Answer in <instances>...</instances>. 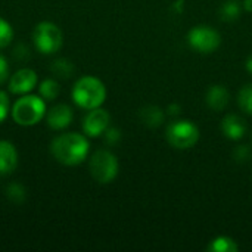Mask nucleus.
Here are the masks:
<instances>
[{
	"label": "nucleus",
	"mask_w": 252,
	"mask_h": 252,
	"mask_svg": "<svg viewBox=\"0 0 252 252\" xmlns=\"http://www.w3.org/2000/svg\"><path fill=\"white\" fill-rule=\"evenodd\" d=\"M233 157H235V159L239 161V162L247 161V159L250 158V148H248V146H239V148L235 151Z\"/></svg>",
	"instance_id": "5701e85b"
},
{
	"label": "nucleus",
	"mask_w": 252,
	"mask_h": 252,
	"mask_svg": "<svg viewBox=\"0 0 252 252\" xmlns=\"http://www.w3.org/2000/svg\"><path fill=\"white\" fill-rule=\"evenodd\" d=\"M71 121H72V109L65 103L55 105L47 112V124L53 130H62L68 127Z\"/></svg>",
	"instance_id": "9d476101"
},
{
	"label": "nucleus",
	"mask_w": 252,
	"mask_h": 252,
	"mask_svg": "<svg viewBox=\"0 0 252 252\" xmlns=\"http://www.w3.org/2000/svg\"><path fill=\"white\" fill-rule=\"evenodd\" d=\"M37 84V74L30 68H22L16 71L9 81V90L15 94H27Z\"/></svg>",
	"instance_id": "1a4fd4ad"
},
{
	"label": "nucleus",
	"mask_w": 252,
	"mask_h": 252,
	"mask_svg": "<svg viewBox=\"0 0 252 252\" xmlns=\"http://www.w3.org/2000/svg\"><path fill=\"white\" fill-rule=\"evenodd\" d=\"M239 106L247 114H252V84L245 86L239 92Z\"/></svg>",
	"instance_id": "aec40b11"
},
{
	"label": "nucleus",
	"mask_w": 252,
	"mask_h": 252,
	"mask_svg": "<svg viewBox=\"0 0 252 252\" xmlns=\"http://www.w3.org/2000/svg\"><path fill=\"white\" fill-rule=\"evenodd\" d=\"M52 72L58 77H62V78H66L69 77L72 72H74V66L69 61L66 59H58L53 62L52 65Z\"/></svg>",
	"instance_id": "a211bd4d"
},
{
	"label": "nucleus",
	"mask_w": 252,
	"mask_h": 252,
	"mask_svg": "<svg viewBox=\"0 0 252 252\" xmlns=\"http://www.w3.org/2000/svg\"><path fill=\"white\" fill-rule=\"evenodd\" d=\"M9 114V97L4 92L0 90V123L6 120Z\"/></svg>",
	"instance_id": "4be33fe9"
},
{
	"label": "nucleus",
	"mask_w": 252,
	"mask_h": 252,
	"mask_svg": "<svg viewBox=\"0 0 252 252\" xmlns=\"http://www.w3.org/2000/svg\"><path fill=\"white\" fill-rule=\"evenodd\" d=\"M16 165H18V152L15 146L7 140H0V176L13 173Z\"/></svg>",
	"instance_id": "9b49d317"
},
{
	"label": "nucleus",
	"mask_w": 252,
	"mask_h": 252,
	"mask_svg": "<svg viewBox=\"0 0 252 252\" xmlns=\"http://www.w3.org/2000/svg\"><path fill=\"white\" fill-rule=\"evenodd\" d=\"M198 139V127L188 120L174 121L167 127V140L177 149H189L196 145Z\"/></svg>",
	"instance_id": "39448f33"
},
{
	"label": "nucleus",
	"mask_w": 252,
	"mask_h": 252,
	"mask_svg": "<svg viewBox=\"0 0 252 252\" xmlns=\"http://www.w3.org/2000/svg\"><path fill=\"white\" fill-rule=\"evenodd\" d=\"M32 38L38 52L50 55L61 49L62 32L58 25L52 22H40L32 32Z\"/></svg>",
	"instance_id": "423d86ee"
},
{
	"label": "nucleus",
	"mask_w": 252,
	"mask_h": 252,
	"mask_svg": "<svg viewBox=\"0 0 252 252\" xmlns=\"http://www.w3.org/2000/svg\"><path fill=\"white\" fill-rule=\"evenodd\" d=\"M120 137H121L120 130H117V128H106V131H105V139H106L108 143H117V142L120 140Z\"/></svg>",
	"instance_id": "393cba45"
},
{
	"label": "nucleus",
	"mask_w": 252,
	"mask_h": 252,
	"mask_svg": "<svg viewBox=\"0 0 252 252\" xmlns=\"http://www.w3.org/2000/svg\"><path fill=\"white\" fill-rule=\"evenodd\" d=\"M50 152L58 162L63 165H77L86 159L89 154V142L83 134L65 133L53 139Z\"/></svg>",
	"instance_id": "f257e3e1"
},
{
	"label": "nucleus",
	"mask_w": 252,
	"mask_h": 252,
	"mask_svg": "<svg viewBox=\"0 0 252 252\" xmlns=\"http://www.w3.org/2000/svg\"><path fill=\"white\" fill-rule=\"evenodd\" d=\"M90 174L102 185L111 183L118 174V159L109 151H97L90 158Z\"/></svg>",
	"instance_id": "20e7f679"
},
{
	"label": "nucleus",
	"mask_w": 252,
	"mask_h": 252,
	"mask_svg": "<svg viewBox=\"0 0 252 252\" xmlns=\"http://www.w3.org/2000/svg\"><path fill=\"white\" fill-rule=\"evenodd\" d=\"M140 120L148 127H158L164 123V112L158 106H146L140 111Z\"/></svg>",
	"instance_id": "4468645a"
},
{
	"label": "nucleus",
	"mask_w": 252,
	"mask_h": 252,
	"mask_svg": "<svg viewBox=\"0 0 252 252\" xmlns=\"http://www.w3.org/2000/svg\"><path fill=\"white\" fill-rule=\"evenodd\" d=\"M230 94L224 86H211L207 92V103L214 111H223L229 103Z\"/></svg>",
	"instance_id": "ddd939ff"
},
{
	"label": "nucleus",
	"mask_w": 252,
	"mask_h": 252,
	"mask_svg": "<svg viewBox=\"0 0 252 252\" xmlns=\"http://www.w3.org/2000/svg\"><path fill=\"white\" fill-rule=\"evenodd\" d=\"M179 109H180L179 105H171V106H168V112H170L171 115H177V114H179Z\"/></svg>",
	"instance_id": "a878e982"
},
{
	"label": "nucleus",
	"mask_w": 252,
	"mask_h": 252,
	"mask_svg": "<svg viewBox=\"0 0 252 252\" xmlns=\"http://www.w3.org/2000/svg\"><path fill=\"white\" fill-rule=\"evenodd\" d=\"M6 195H7V198H9L12 202L21 204V202H24V199H25V189H24V186L19 185V183H12V185H9V186L6 188Z\"/></svg>",
	"instance_id": "6ab92c4d"
},
{
	"label": "nucleus",
	"mask_w": 252,
	"mask_h": 252,
	"mask_svg": "<svg viewBox=\"0 0 252 252\" xmlns=\"http://www.w3.org/2000/svg\"><path fill=\"white\" fill-rule=\"evenodd\" d=\"M241 13V3L236 0H227L220 7V16L223 21H235L239 18Z\"/></svg>",
	"instance_id": "2eb2a0df"
},
{
	"label": "nucleus",
	"mask_w": 252,
	"mask_h": 252,
	"mask_svg": "<svg viewBox=\"0 0 252 252\" xmlns=\"http://www.w3.org/2000/svg\"><path fill=\"white\" fill-rule=\"evenodd\" d=\"M188 41L190 47L199 53H211L220 46L221 37L214 28L208 25H198L189 31Z\"/></svg>",
	"instance_id": "0eeeda50"
},
{
	"label": "nucleus",
	"mask_w": 252,
	"mask_h": 252,
	"mask_svg": "<svg viewBox=\"0 0 252 252\" xmlns=\"http://www.w3.org/2000/svg\"><path fill=\"white\" fill-rule=\"evenodd\" d=\"M244 7H245V10L252 12V0H245L244 1Z\"/></svg>",
	"instance_id": "bb28decb"
},
{
	"label": "nucleus",
	"mask_w": 252,
	"mask_h": 252,
	"mask_svg": "<svg viewBox=\"0 0 252 252\" xmlns=\"http://www.w3.org/2000/svg\"><path fill=\"white\" fill-rule=\"evenodd\" d=\"M208 250L213 252H235L238 251V245L230 238L220 236V238L213 241V244L210 245Z\"/></svg>",
	"instance_id": "dca6fc26"
},
{
	"label": "nucleus",
	"mask_w": 252,
	"mask_h": 252,
	"mask_svg": "<svg viewBox=\"0 0 252 252\" xmlns=\"http://www.w3.org/2000/svg\"><path fill=\"white\" fill-rule=\"evenodd\" d=\"M106 97L105 84L96 77H81L72 89V99L74 102L84 109H94L99 108Z\"/></svg>",
	"instance_id": "f03ea898"
},
{
	"label": "nucleus",
	"mask_w": 252,
	"mask_h": 252,
	"mask_svg": "<svg viewBox=\"0 0 252 252\" xmlns=\"http://www.w3.org/2000/svg\"><path fill=\"white\" fill-rule=\"evenodd\" d=\"M46 115V102L41 96L27 94L18 99L12 106V118L19 126H34Z\"/></svg>",
	"instance_id": "7ed1b4c3"
},
{
	"label": "nucleus",
	"mask_w": 252,
	"mask_h": 252,
	"mask_svg": "<svg viewBox=\"0 0 252 252\" xmlns=\"http://www.w3.org/2000/svg\"><path fill=\"white\" fill-rule=\"evenodd\" d=\"M9 78V65L3 55H0V84Z\"/></svg>",
	"instance_id": "b1692460"
},
{
	"label": "nucleus",
	"mask_w": 252,
	"mask_h": 252,
	"mask_svg": "<svg viewBox=\"0 0 252 252\" xmlns=\"http://www.w3.org/2000/svg\"><path fill=\"white\" fill-rule=\"evenodd\" d=\"M12 38H13V30L10 24L6 19L0 18V49L6 47L12 41Z\"/></svg>",
	"instance_id": "412c9836"
},
{
	"label": "nucleus",
	"mask_w": 252,
	"mask_h": 252,
	"mask_svg": "<svg viewBox=\"0 0 252 252\" xmlns=\"http://www.w3.org/2000/svg\"><path fill=\"white\" fill-rule=\"evenodd\" d=\"M109 114L105 109L94 108L90 109V112L86 115L84 123H83V130L87 136L90 137H97L103 134L109 126Z\"/></svg>",
	"instance_id": "6e6552de"
},
{
	"label": "nucleus",
	"mask_w": 252,
	"mask_h": 252,
	"mask_svg": "<svg viewBox=\"0 0 252 252\" xmlns=\"http://www.w3.org/2000/svg\"><path fill=\"white\" fill-rule=\"evenodd\" d=\"M221 130L226 137H229L232 140H239L247 133V124L241 117L230 114V115L224 117V120L221 123Z\"/></svg>",
	"instance_id": "f8f14e48"
},
{
	"label": "nucleus",
	"mask_w": 252,
	"mask_h": 252,
	"mask_svg": "<svg viewBox=\"0 0 252 252\" xmlns=\"http://www.w3.org/2000/svg\"><path fill=\"white\" fill-rule=\"evenodd\" d=\"M40 96L44 100H53L59 94V84L55 80H44L38 87Z\"/></svg>",
	"instance_id": "f3484780"
},
{
	"label": "nucleus",
	"mask_w": 252,
	"mask_h": 252,
	"mask_svg": "<svg viewBox=\"0 0 252 252\" xmlns=\"http://www.w3.org/2000/svg\"><path fill=\"white\" fill-rule=\"evenodd\" d=\"M247 69L252 74V56L251 58H248V61H247Z\"/></svg>",
	"instance_id": "cd10ccee"
}]
</instances>
